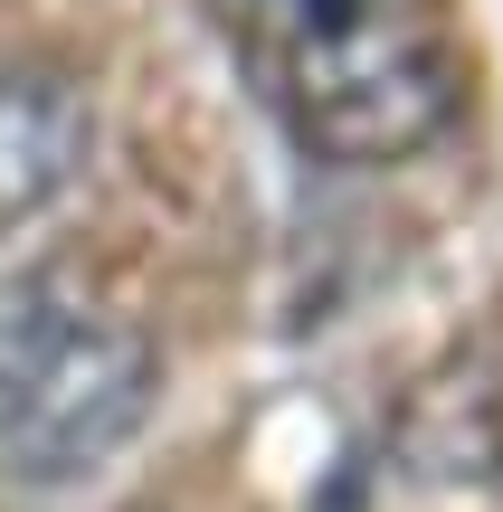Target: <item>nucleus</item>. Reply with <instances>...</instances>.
<instances>
[{"label": "nucleus", "instance_id": "obj_1", "mask_svg": "<svg viewBox=\"0 0 503 512\" xmlns=\"http://www.w3.org/2000/svg\"><path fill=\"white\" fill-rule=\"evenodd\" d=\"M162 408V342L76 266L0 275V494L105 475Z\"/></svg>", "mask_w": 503, "mask_h": 512}, {"label": "nucleus", "instance_id": "obj_2", "mask_svg": "<svg viewBox=\"0 0 503 512\" xmlns=\"http://www.w3.org/2000/svg\"><path fill=\"white\" fill-rule=\"evenodd\" d=\"M228 19L323 162H409L456 124L447 0H238Z\"/></svg>", "mask_w": 503, "mask_h": 512}, {"label": "nucleus", "instance_id": "obj_3", "mask_svg": "<svg viewBox=\"0 0 503 512\" xmlns=\"http://www.w3.org/2000/svg\"><path fill=\"white\" fill-rule=\"evenodd\" d=\"M95 162V105L48 57H0V238L38 228Z\"/></svg>", "mask_w": 503, "mask_h": 512}]
</instances>
